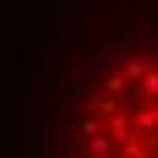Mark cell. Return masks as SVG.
Masks as SVG:
<instances>
[{
    "mask_svg": "<svg viewBox=\"0 0 158 158\" xmlns=\"http://www.w3.org/2000/svg\"><path fill=\"white\" fill-rule=\"evenodd\" d=\"M34 158H158V0H101L34 81Z\"/></svg>",
    "mask_w": 158,
    "mask_h": 158,
    "instance_id": "obj_1",
    "label": "cell"
}]
</instances>
